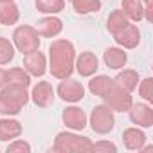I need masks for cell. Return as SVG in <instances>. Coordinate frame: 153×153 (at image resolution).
<instances>
[{
	"label": "cell",
	"mask_w": 153,
	"mask_h": 153,
	"mask_svg": "<svg viewBox=\"0 0 153 153\" xmlns=\"http://www.w3.org/2000/svg\"><path fill=\"white\" fill-rule=\"evenodd\" d=\"M34 6L43 15H58L65 9V0H34Z\"/></svg>",
	"instance_id": "cell-24"
},
{
	"label": "cell",
	"mask_w": 153,
	"mask_h": 153,
	"mask_svg": "<svg viewBox=\"0 0 153 153\" xmlns=\"http://www.w3.org/2000/svg\"><path fill=\"white\" fill-rule=\"evenodd\" d=\"M52 149L56 153H70V151H79V153H87L92 151V139L79 135L76 131H59L54 139Z\"/></svg>",
	"instance_id": "cell-3"
},
{
	"label": "cell",
	"mask_w": 153,
	"mask_h": 153,
	"mask_svg": "<svg viewBox=\"0 0 153 153\" xmlns=\"http://www.w3.org/2000/svg\"><path fill=\"white\" fill-rule=\"evenodd\" d=\"M36 31H38L40 36H43V38H56V36L61 34V31H63V22H61L58 16H54V15H47V16H43V18L38 22Z\"/></svg>",
	"instance_id": "cell-15"
},
{
	"label": "cell",
	"mask_w": 153,
	"mask_h": 153,
	"mask_svg": "<svg viewBox=\"0 0 153 153\" xmlns=\"http://www.w3.org/2000/svg\"><path fill=\"white\" fill-rule=\"evenodd\" d=\"M40 43H42L40 33L33 25H18L13 31V45L22 54H29L33 51H38Z\"/></svg>",
	"instance_id": "cell-4"
},
{
	"label": "cell",
	"mask_w": 153,
	"mask_h": 153,
	"mask_svg": "<svg viewBox=\"0 0 153 153\" xmlns=\"http://www.w3.org/2000/svg\"><path fill=\"white\" fill-rule=\"evenodd\" d=\"M142 7H144V20L153 22V0H142Z\"/></svg>",
	"instance_id": "cell-30"
},
{
	"label": "cell",
	"mask_w": 153,
	"mask_h": 153,
	"mask_svg": "<svg viewBox=\"0 0 153 153\" xmlns=\"http://www.w3.org/2000/svg\"><path fill=\"white\" fill-rule=\"evenodd\" d=\"M70 4L76 15H94V13H99L103 7L101 0H74Z\"/></svg>",
	"instance_id": "cell-23"
},
{
	"label": "cell",
	"mask_w": 153,
	"mask_h": 153,
	"mask_svg": "<svg viewBox=\"0 0 153 153\" xmlns=\"http://www.w3.org/2000/svg\"><path fill=\"white\" fill-rule=\"evenodd\" d=\"M92 151H97V153H115L117 151V146L110 140H97V142H92Z\"/></svg>",
	"instance_id": "cell-29"
},
{
	"label": "cell",
	"mask_w": 153,
	"mask_h": 153,
	"mask_svg": "<svg viewBox=\"0 0 153 153\" xmlns=\"http://www.w3.org/2000/svg\"><path fill=\"white\" fill-rule=\"evenodd\" d=\"M139 88V96L146 101V103H153V78H144L142 81H139L137 85Z\"/></svg>",
	"instance_id": "cell-27"
},
{
	"label": "cell",
	"mask_w": 153,
	"mask_h": 153,
	"mask_svg": "<svg viewBox=\"0 0 153 153\" xmlns=\"http://www.w3.org/2000/svg\"><path fill=\"white\" fill-rule=\"evenodd\" d=\"M114 81L119 85V87H123L124 90H128V92H133L135 88H137V85H139V72L137 70H133V68H121L119 72H117V76L114 78Z\"/></svg>",
	"instance_id": "cell-20"
},
{
	"label": "cell",
	"mask_w": 153,
	"mask_h": 153,
	"mask_svg": "<svg viewBox=\"0 0 153 153\" xmlns=\"http://www.w3.org/2000/svg\"><path fill=\"white\" fill-rule=\"evenodd\" d=\"M24 128H22V123L13 119V117H4L0 119V140L2 142H11L15 139H18L22 135Z\"/></svg>",
	"instance_id": "cell-16"
},
{
	"label": "cell",
	"mask_w": 153,
	"mask_h": 153,
	"mask_svg": "<svg viewBox=\"0 0 153 153\" xmlns=\"http://www.w3.org/2000/svg\"><path fill=\"white\" fill-rule=\"evenodd\" d=\"M88 124H90V128H92L94 133L106 135V133H110L115 128V115L103 103V105H97V106L92 108V112L88 115Z\"/></svg>",
	"instance_id": "cell-5"
},
{
	"label": "cell",
	"mask_w": 153,
	"mask_h": 153,
	"mask_svg": "<svg viewBox=\"0 0 153 153\" xmlns=\"http://www.w3.org/2000/svg\"><path fill=\"white\" fill-rule=\"evenodd\" d=\"M103 61L108 68L112 70H121L126 67V61H128V54L124 52L123 47H108L103 54Z\"/></svg>",
	"instance_id": "cell-17"
},
{
	"label": "cell",
	"mask_w": 153,
	"mask_h": 153,
	"mask_svg": "<svg viewBox=\"0 0 153 153\" xmlns=\"http://www.w3.org/2000/svg\"><path fill=\"white\" fill-rule=\"evenodd\" d=\"M6 85H7V70L0 68V88L6 87Z\"/></svg>",
	"instance_id": "cell-31"
},
{
	"label": "cell",
	"mask_w": 153,
	"mask_h": 153,
	"mask_svg": "<svg viewBox=\"0 0 153 153\" xmlns=\"http://www.w3.org/2000/svg\"><path fill=\"white\" fill-rule=\"evenodd\" d=\"M105 105L112 110V112H128L130 106L133 105V97L131 92L124 90L123 87H119L117 83H114L112 90L103 97Z\"/></svg>",
	"instance_id": "cell-6"
},
{
	"label": "cell",
	"mask_w": 153,
	"mask_h": 153,
	"mask_svg": "<svg viewBox=\"0 0 153 153\" xmlns=\"http://www.w3.org/2000/svg\"><path fill=\"white\" fill-rule=\"evenodd\" d=\"M61 121H63V124H65L68 130H72V131H81V130H85L87 124H88V115L85 114L83 108L76 106V105L72 103L70 106H67V108L63 110Z\"/></svg>",
	"instance_id": "cell-8"
},
{
	"label": "cell",
	"mask_w": 153,
	"mask_h": 153,
	"mask_svg": "<svg viewBox=\"0 0 153 153\" xmlns=\"http://www.w3.org/2000/svg\"><path fill=\"white\" fill-rule=\"evenodd\" d=\"M29 92L27 87L7 83L0 88V115L13 117L22 112V108L29 103Z\"/></svg>",
	"instance_id": "cell-2"
},
{
	"label": "cell",
	"mask_w": 153,
	"mask_h": 153,
	"mask_svg": "<svg viewBox=\"0 0 153 153\" xmlns=\"http://www.w3.org/2000/svg\"><path fill=\"white\" fill-rule=\"evenodd\" d=\"M74 70H78V74L81 78H92V76L99 70V58L94 52L85 51L79 56H76Z\"/></svg>",
	"instance_id": "cell-11"
},
{
	"label": "cell",
	"mask_w": 153,
	"mask_h": 153,
	"mask_svg": "<svg viewBox=\"0 0 153 153\" xmlns=\"http://www.w3.org/2000/svg\"><path fill=\"white\" fill-rule=\"evenodd\" d=\"M130 114V121L139 126V128H151L153 126V108L149 103L142 101V103H133L128 110Z\"/></svg>",
	"instance_id": "cell-9"
},
{
	"label": "cell",
	"mask_w": 153,
	"mask_h": 153,
	"mask_svg": "<svg viewBox=\"0 0 153 153\" xmlns=\"http://www.w3.org/2000/svg\"><path fill=\"white\" fill-rule=\"evenodd\" d=\"M56 96H59L61 101L65 103H79L85 97V87L79 81H74L70 78L59 79V85L56 88Z\"/></svg>",
	"instance_id": "cell-7"
},
{
	"label": "cell",
	"mask_w": 153,
	"mask_h": 153,
	"mask_svg": "<svg viewBox=\"0 0 153 153\" xmlns=\"http://www.w3.org/2000/svg\"><path fill=\"white\" fill-rule=\"evenodd\" d=\"M68 2H74V0H68Z\"/></svg>",
	"instance_id": "cell-32"
},
{
	"label": "cell",
	"mask_w": 153,
	"mask_h": 153,
	"mask_svg": "<svg viewBox=\"0 0 153 153\" xmlns=\"http://www.w3.org/2000/svg\"><path fill=\"white\" fill-rule=\"evenodd\" d=\"M130 24V20H128V16L124 15V11L123 9H115V11H112L110 15H108V18H106V31L112 34V36H115L119 31H123L126 25Z\"/></svg>",
	"instance_id": "cell-21"
},
{
	"label": "cell",
	"mask_w": 153,
	"mask_h": 153,
	"mask_svg": "<svg viewBox=\"0 0 153 153\" xmlns=\"http://www.w3.org/2000/svg\"><path fill=\"white\" fill-rule=\"evenodd\" d=\"M20 20V9L15 0H0V24L2 25H15Z\"/></svg>",
	"instance_id": "cell-19"
},
{
	"label": "cell",
	"mask_w": 153,
	"mask_h": 153,
	"mask_svg": "<svg viewBox=\"0 0 153 153\" xmlns=\"http://www.w3.org/2000/svg\"><path fill=\"white\" fill-rule=\"evenodd\" d=\"M121 9L128 16L130 22H140L144 20V7H142V0H123Z\"/></svg>",
	"instance_id": "cell-22"
},
{
	"label": "cell",
	"mask_w": 153,
	"mask_h": 153,
	"mask_svg": "<svg viewBox=\"0 0 153 153\" xmlns=\"http://www.w3.org/2000/svg\"><path fill=\"white\" fill-rule=\"evenodd\" d=\"M15 45L9 38L6 36H0V65H9L15 59Z\"/></svg>",
	"instance_id": "cell-26"
},
{
	"label": "cell",
	"mask_w": 153,
	"mask_h": 153,
	"mask_svg": "<svg viewBox=\"0 0 153 153\" xmlns=\"http://www.w3.org/2000/svg\"><path fill=\"white\" fill-rule=\"evenodd\" d=\"M7 153H31V144L24 139H15L6 148Z\"/></svg>",
	"instance_id": "cell-28"
},
{
	"label": "cell",
	"mask_w": 153,
	"mask_h": 153,
	"mask_svg": "<svg viewBox=\"0 0 153 153\" xmlns=\"http://www.w3.org/2000/svg\"><path fill=\"white\" fill-rule=\"evenodd\" d=\"M148 137L139 126H130L123 131V144L130 151H140V148L146 144Z\"/></svg>",
	"instance_id": "cell-14"
},
{
	"label": "cell",
	"mask_w": 153,
	"mask_h": 153,
	"mask_svg": "<svg viewBox=\"0 0 153 153\" xmlns=\"http://www.w3.org/2000/svg\"><path fill=\"white\" fill-rule=\"evenodd\" d=\"M29 97L33 99V103H34L38 108H47V106H51V105L54 103L56 90L52 88V85H51L49 81H38V83L33 87Z\"/></svg>",
	"instance_id": "cell-10"
},
{
	"label": "cell",
	"mask_w": 153,
	"mask_h": 153,
	"mask_svg": "<svg viewBox=\"0 0 153 153\" xmlns=\"http://www.w3.org/2000/svg\"><path fill=\"white\" fill-rule=\"evenodd\" d=\"M114 78H110V76H105V74H94L92 76V79L88 81V90L94 94V96H97V97H105L110 90H112V87H114Z\"/></svg>",
	"instance_id": "cell-18"
},
{
	"label": "cell",
	"mask_w": 153,
	"mask_h": 153,
	"mask_svg": "<svg viewBox=\"0 0 153 153\" xmlns=\"http://www.w3.org/2000/svg\"><path fill=\"white\" fill-rule=\"evenodd\" d=\"M74 63H76V49L74 43L58 38L49 45V70L52 78L56 79H67L74 72Z\"/></svg>",
	"instance_id": "cell-1"
},
{
	"label": "cell",
	"mask_w": 153,
	"mask_h": 153,
	"mask_svg": "<svg viewBox=\"0 0 153 153\" xmlns=\"http://www.w3.org/2000/svg\"><path fill=\"white\" fill-rule=\"evenodd\" d=\"M115 43L119 47H123L124 51L126 49H135L139 43H140V31L135 24H128L123 31H119L115 36H114Z\"/></svg>",
	"instance_id": "cell-13"
},
{
	"label": "cell",
	"mask_w": 153,
	"mask_h": 153,
	"mask_svg": "<svg viewBox=\"0 0 153 153\" xmlns=\"http://www.w3.org/2000/svg\"><path fill=\"white\" fill-rule=\"evenodd\" d=\"M24 68L29 72L31 78H42L47 72V58L43 52L33 51L29 54H24Z\"/></svg>",
	"instance_id": "cell-12"
},
{
	"label": "cell",
	"mask_w": 153,
	"mask_h": 153,
	"mask_svg": "<svg viewBox=\"0 0 153 153\" xmlns=\"http://www.w3.org/2000/svg\"><path fill=\"white\" fill-rule=\"evenodd\" d=\"M7 83H13V85H22V87H27L31 85V76L29 72L24 68V67H13L7 70Z\"/></svg>",
	"instance_id": "cell-25"
}]
</instances>
